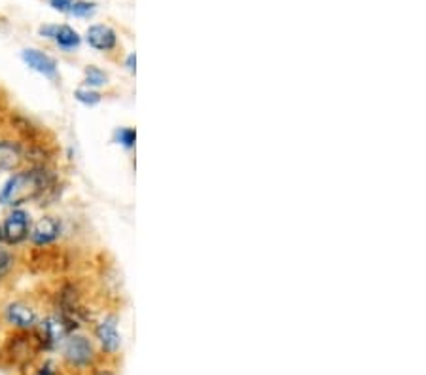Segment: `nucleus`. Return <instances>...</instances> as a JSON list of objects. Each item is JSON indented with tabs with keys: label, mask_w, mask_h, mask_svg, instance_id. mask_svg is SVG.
Returning <instances> with one entry per match:
<instances>
[{
	"label": "nucleus",
	"mask_w": 426,
	"mask_h": 375,
	"mask_svg": "<svg viewBox=\"0 0 426 375\" xmlns=\"http://www.w3.org/2000/svg\"><path fill=\"white\" fill-rule=\"evenodd\" d=\"M63 358L65 362L74 369L90 368L95 360V349L85 335L82 333H71L63 341Z\"/></svg>",
	"instance_id": "7ed1b4c3"
},
{
	"label": "nucleus",
	"mask_w": 426,
	"mask_h": 375,
	"mask_svg": "<svg viewBox=\"0 0 426 375\" xmlns=\"http://www.w3.org/2000/svg\"><path fill=\"white\" fill-rule=\"evenodd\" d=\"M4 321L19 332H32L38 324L37 311L25 302H12L4 309Z\"/></svg>",
	"instance_id": "423d86ee"
},
{
	"label": "nucleus",
	"mask_w": 426,
	"mask_h": 375,
	"mask_svg": "<svg viewBox=\"0 0 426 375\" xmlns=\"http://www.w3.org/2000/svg\"><path fill=\"white\" fill-rule=\"evenodd\" d=\"M61 220L55 216H44L35 224V227H30V243L37 246H46V244L55 243L61 235Z\"/></svg>",
	"instance_id": "1a4fd4ad"
},
{
	"label": "nucleus",
	"mask_w": 426,
	"mask_h": 375,
	"mask_svg": "<svg viewBox=\"0 0 426 375\" xmlns=\"http://www.w3.org/2000/svg\"><path fill=\"white\" fill-rule=\"evenodd\" d=\"M37 326V335L38 340H40V345H42V351H54L76 330L78 324L71 321V319H66L65 315L57 313V315L46 316Z\"/></svg>",
	"instance_id": "f03ea898"
},
{
	"label": "nucleus",
	"mask_w": 426,
	"mask_h": 375,
	"mask_svg": "<svg viewBox=\"0 0 426 375\" xmlns=\"http://www.w3.org/2000/svg\"><path fill=\"white\" fill-rule=\"evenodd\" d=\"M107 74L101 71V69H97V66H87L85 69V83H87V88H101L107 83Z\"/></svg>",
	"instance_id": "2eb2a0df"
},
{
	"label": "nucleus",
	"mask_w": 426,
	"mask_h": 375,
	"mask_svg": "<svg viewBox=\"0 0 426 375\" xmlns=\"http://www.w3.org/2000/svg\"><path fill=\"white\" fill-rule=\"evenodd\" d=\"M74 99L85 107H95L101 102V93L95 90H91V88H82V90L74 91Z\"/></svg>",
	"instance_id": "4468645a"
},
{
	"label": "nucleus",
	"mask_w": 426,
	"mask_h": 375,
	"mask_svg": "<svg viewBox=\"0 0 426 375\" xmlns=\"http://www.w3.org/2000/svg\"><path fill=\"white\" fill-rule=\"evenodd\" d=\"M38 35L54 40L63 52L78 49L80 44H82V36H80L78 30L73 29L71 25H42V27L38 29Z\"/></svg>",
	"instance_id": "0eeeda50"
},
{
	"label": "nucleus",
	"mask_w": 426,
	"mask_h": 375,
	"mask_svg": "<svg viewBox=\"0 0 426 375\" xmlns=\"http://www.w3.org/2000/svg\"><path fill=\"white\" fill-rule=\"evenodd\" d=\"M23 146L16 141H0V171H19L25 163Z\"/></svg>",
	"instance_id": "f8f14e48"
},
{
	"label": "nucleus",
	"mask_w": 426,
	"mask_h": 375,
	"mask_svg": "<svg viewBox=\"0 0 426 375\" xmlns=\"http://www.w3.org/2000/svg\"><path fill=\"white\" fill-rule=\"evenodd\" d=\"M21 59L29 69H32L38 74L49 78V80H55L59 76V71H57V61L48 55L46 52H40V49L35 48H27L21 52Z\"/></svg>",
	"instance_id": "6e6552de"
},
{
	"label": "nucleus",
	"mask_w": 426,
	"mask_h": 375,
	"mask_svg": "<svg viewBox=\"0 0 426 375\" xmlns=\"http://www.w3.org/2000/svg\"><path fill=\"white\" fill-rule=\"evenodd\" d=\"M135 141H137V133L131 127H120L116 129L114 133V143L126 146V148H133L135 146Z\"/></svg>",
	"instance_id": "dca6fc26"
},
{
	"label": "nucleus",
	"mask_w": 426,
	"mask_h": 375,
	"mask_svg": "<svg viewBox=\"0 0 426 375\" xmlns=\"http://www.w3.org/2000/svg\"><path fill=\"white\" fill-rule=\"evenodd\" d=\"M38 352H42V345H40V340H38L37 333L19 332L18 330L16 335L6 340L2 355H6L12 362L27 364L37 357Z\"/></svg>",
	"instance_id": "20e7f679"
},
{
	"label": "nucleus",
	"mask_w": 426,
	"mask_h": 375,
	"mask_svg": "<svg viewBox=\"0 0 426 375\" xmlns=\"http://www.w3.org/2000/svg\"><path fill=\"white\" fill-rule=\"evenodd\" d=\"M95 338L99 340V343H101L102 351L104 352L114 355V352L120 351L121 338L120 333H118V324H116L114 316H107L104 321L97 324Z\"/></svg>",
	"instance_id": "9d476101"
},
{
	"label": "nucleus",
	"mask_w": 426,
	"mask_h": 375,
	"mask_svg": "<svg viewBox=\"0 0 426 375\" xmlns=\"http://www.w3.org/2000/svg\"><path fill=\"white\" fill-rule=\"evenodd\" d=\"M13 263H16V258H13L12 252L0 249V280L4 279V277L12 271Z\"/></svg>",
	"instance_id": "f3484780"
},
{
	"label": "nucleus",
	"mask_w": 426,
	"mask_h": 375,
	"mask_svg": "<svg viewBox=\"0 0 426 375\" xmlns=\"http://www.w3.org/2000/svg\"><path fill=\"white\" fill-rule=\"evenodd\" d=\"M85 42L93 49L110 52V49L116 48L118 36H116V30L112 27H109V25H91L87 32H85Z\"/></svg>",
	"instance_id": "9b49d317"
},
{
	"label": "nucleus",
	"mask_w": 426,
	"mask_h": 375,
	"mask_svg": "<svg viewBox=\"0 0 426 375\" xmlns=\"http://www.w3.org/2000/svg\"><path fill=\"white\" fill-rule=\"evenodd\" d=\"M54 184V177L44 167H30L18 171L6 180L0 190V205L6 207H21L25 203L37 201Z\"/></svg>",
	"instance_id": "f257e3e1"
},
{
	"label": "nucleus",
	"mask_w": 426,
	"mask_h": 375,
	"mask_svg": "<svg viewBox=\"0 0 426 375\" xmlns=\"http://www.w3.org/2000/svg\"><path fill=\"white\" fill-rule=\"evenodd\" d=\"M2 241L8 244H21L30 235V216L23 208H13L2 224Z\"/></svg>",
	"instance_id": "39448f33"
},
{
	"label": "nucleus",
	"mask_w": 426,
	"mask_h": 375,
	"mask_svg": "<svg viewBox=\"0 0 426 375\" xmlns=\"http://www.w3.org/2000/svg\"><path fill=\"white\" fill-rule=\"evenodd\" d=\"M0 243H2V227H0Z\"/></svg>",
	"instance_id": "4be33fe9"
},
{
	"label": "nucleus",
	"mask_w": 426,
	"mask_h": 375,
	"mask_svg": "<svg viewBox=\"0 0 426 375\" xmlns=\"http://www.w3.org/2000/svg\"><path fill=\"white\" fill-rule=\"evenodd\" d=\"M35 375H57V369H55V364L51 360H46V362L37 369Z\"/></svg>",
	"instance_id": "6ab92c4d"
},
{
	"label": "nucleus",
	"mask_w": 426,
	"mask_h": 375,
	"mask_svg": "<svg viewBox=\"0 0 426 375\" xmlns=\"http://www.w3.org/2000/svg\"><path fill=\"white\" fill-rule=\"evenodd\" d=\"M135 63H137V57H135V54H131L129 57H127V71L129 72H135Z\"/></svg>",
	"instance_id": "aec40b11"
},
{
	"label": "nucleus",
	"mask_w": 426,
	"mask_h": 375,
	"mask_svg": "<svg viewBox=\"0 0 426 375\" xmlns=\"http://www.w3.org/2000/svg\"><path fill=\"white\" fill-rule=\"evenodd\" d=\"M95 2H90V0H74L68 16H74V18H90V16L95 13Z\"/></svg>",
	"instance_id": "ddd939ff"
},
{
	"label": "nucleus",
	"mask_w": 426,
	"mask_h": 375,
	"mask_svg": "<svg viewBox=\"0 0 426 375\" xmlns=\"http://www.w3.org/2000/svg\"><path fill=\"white\" fill-rule=\"evenodd\" d=\"M91 375H114V371H110V369H95Z\"/></svg>",
	"instance_id": "412c9836"
},
{
	"label": "nucleus",
	"mask_w": 426,
	"mask_h": 375,
	"mask_svg": "<svg viewBox=\"0 0 426 375\" xmlns=\"http://www.w3.org/2000/svg\"><path fill=\"white\" fill-rule=\"evenodd\" d=\"M74 0H48V4L51 10L59 13H71V8H73Z\"/></svg>",
	"instance_id": "a211bd4d"
}]
</instances>
